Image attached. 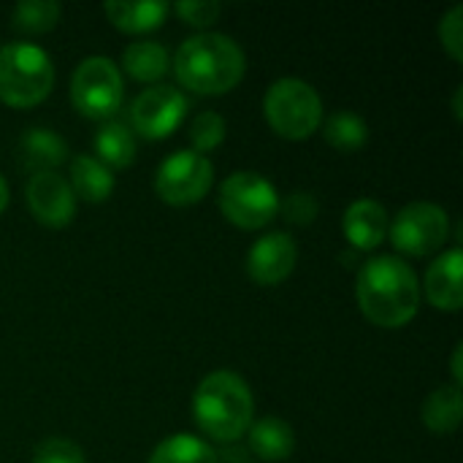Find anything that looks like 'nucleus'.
I'll return each instance as SVG.
<instances>
[{"instance_id":"3","label":"nucleus","mask_w":463,"mask_h":463,"mask_svg":"<svg viewBox=\"0 0 463 463\" xmlns=\"http://www.w3.org/2000/svg\"><path fill=\"white\" fill-rule=\"evenodd\" d=\"M252 412L255 402L250 385L239 374L225 369L203 377L193 399L198 429L217 442L241 439L252 426Z\"/></svg>"},{"instance_id":"8","label":"nucleus","mask_w":463,"mask_h":463,"mask_svg":"<svg viewBox=\"0 0 463 463\" xmlns=\"http://www.w3.org/2000/svg\"><path fill=\"white\" fill-rule=\"evenodd\" d=\"M388 236L393 241V247L404 255H431L437 250H442V244L450 236V217L442 206L437 203H410L404 206L393 222L388 225Z\"/></svg>"},{"instance_id":"17","label":"nucleus","mask_w":463,"mask_h":463,"mask_svg":"<svg viewBox=\"0 0 463 463\" xmlns=\"http://www.w3.org/2000/svg\"><path fill=\"white\" fill-rule=\"evenodd\" d=\"M293 429L279 418H263L250 426V450L263 461H288L293 456Z\"/></svg>"},{"instance_id":"11","label":"nucleus","mask_w":463,"mask_h":463,"mask_svg":"<svg viewBox=\"0 0 463 463\" xmlns=\"http://www.w3.org/2000/svg\"><path fill=\"white\" fill-rule=\"evenodd\" d=\"M24 195L33 217L46 228H65L76 217V195L71 184L54 171L33 174Z\"/></svg>"},{"instance_id":"22","label":"nucleus","mask_w":463,"mask_h":463,"mask_svg":"<svg viewBox=\"0 0 463 463\" xmlns=\"http://www.w3.org/2000/svg\"><path fill=\"white\" fill-rule=\"evenodd\" d=\"M149 463H217V453L193 434H174L152 450Z\"/></svg>"},{"instance_id":"24","label":"nucleus","mask_w":463,"mask_h":463,"mask_svg":"<svg viewBox=\"0 0 463 463\" xmlns=\"http://www.w3.org/2000/svg\"><path fill=\"white\" fill-rule=\"evenodd\" d=\"M60 22V5L54 0H22L14 8V27L27 35H43Z\"/></svg>"},{"instance_id":"25","label":"nucleus","mask_w":463,"mask_h":463,"mask_svg":"<svg viewBox=\"0 0 463 463\" xmlns=\"http://www.w3.org/2000/svg\"><path fill=\"white\" fill-rule=\"evenodd\" d=\"M190 141H193V152H198V155L217 149L225 141V119L217 111H201L193 119Z\"/></svg>"},{"instance_id":"7","label":"nucleus","mask_w":463,"mask_h":463,"mask_svg":"<svg viewBox=\"0 0 463 463\" xmlns=\"http://www.w3.org/2000/svg\"><path fill=\"white\" fill-rule=\"evenodd\" d=\"M122 73L109 57H87L71 76V100L90 119H109L122 103Z\"/></svg>"},{"instance_id":"2","label":"nucleus","mask_w":463,"mask_h":463,"mask_svg":"<svg viewBox=\"0 0 463 463\" xmlns=\"http://www.w3.org/2000/svg\"><path fill=\"white\" fill-rule=\"evenodd\" d=\"M247 60L241 46L222 33H201L187 38L174 54V73L182 87L201 95L231 92L244 76Z\"/></svg>"},{"instance_id":"31","label":"nucleus","mask_w":463,"mask_h":463,"mask_svg":"<svg viewBox=\"0 0 463 463\" xmlns=\"http://www.w3.org/2000/svg\"><path fill=\"white\" fill-rule=\"evenodd\" d=\"M5 206H8V184H5V179L0 176V214L5 212Z\"/></svg>"},{"instance_id":"10","label":"nucleus","mask_w":463,"mask_h":463,"mask_svg":"<svg viewBox=\"0 0 463 463\" xmlns=\"http://www.w3.org/2000/svg\"><path fill=\"white\" fill-rule=\"evenodd\" d=\"M187 106H190L187 98L176 87L168 84L149 87L130 106V128L146 141L168 138L182 125Z\"/></svg>"},{"instance_id":"21","label":"nucleus","mask_w":463,"mask_h":463,"mask_svg":"<svg viewBox=\"0 0 463 463\" xmlns=\"http://www.w3.org/2000/svg\"><path fill=\"white\" fill-rule=\"evenodd\" d=\"M463 415L461 391L456 385L434 391L423 404V423L434 434H453Z\"/></svg>"},{"instance_id":"14","label":"nucleus","mask_w":463,"mask_h":463,"mask_svg":"<svg viewBox=\"0 0 463 463\" xmlns=\"http://www.w3.org/2000/svg\"><path fill=\"white\" fill-rule=\"evenodd\" d=\"M388 225H391V217H388L385 206L372 198H361V201L350 203L345 212V220H342L347 241L364 252H372L385 241Z\"/></svg>"},{"instance_id":"6","label":"nucleus","mask_w":463,"mask_h":463,"mask_svg":"<svg viewBox=\"0 0 463 463\" xmlns=\"http://www.w3.org/2000/svg\"><path fill=\"white\" fill-rule=\"evenodd\" d=\"M220 212L236 228L260 231L279 212L277 187L258 171H236L220 187Z\"/></svg>"},{"instance_id":"18","label":"nucleus","mask_w":463,"mask_h":463,"mask_svg":"<svg viewBox=\"0 0 463 463\" xmlns=\"http://www.w3.org/2000/svg\"><path fill=\"white\" fill-rule=\"evenodd\" d=\"M71 190L87 203H103L114 190V174L90 155H79L71 163Z\"/></svg>"},{"instance_id":"19","label":"nucleus","mask_w":463,"mask_h":463,"mask_svg":"<svg viewBox=\"0 0 463 463\" xmlns=\"http://www.w3.org/2000/svg\"><path fill=\"white\" fill-rule=\"evenodd\" d=\"M95 152L98 163L111 168H128L136 157V138L125 122H106L95 133Z\"/></svg>"},{"instance_id":"13","label":"nucleus","mask_w":463,"mask_h":463,"mask_svg":"<svg viewBox=\"0 0 463 463\" xmlns=\"http://www.w3.org/2000/svg\"><path fill=\"white\" fill-rule=\"evenodd\" d=\"M463 252H442L426 271V296L442 312H458L463 307Z\"/></svg>"},{"instance_id":"1","label":"nucleus","mask_w":463,"mask_h":463,"mask_svg":"<svg viewBox=\"0 0 463 463\" xmlns=\"http://www.w3.org/2000/svg\"><path fill=\"white\" fill-rule=\"evenodd\" d=\"M355 293L366 320L380 328H402L420 309L418 277L404 260L393 255L366 260L358 274Z\"/></svg>"},{"instance_id":"27","label":"nucleus","mask_w":463,"mask_h":463,"mask_svg":"<svg viewBox=\"0 0 463 463\" xmlns=\"http://www.w3.org/2000/svg\"><path fill=\"white\" fill-rule=\"evenodd\" d=\"M174 11L193 27H206V24H214L217 16L222 14V5L214 3V0H182L174 5Z\"/></svg>"},{"instance_id":"30","label":"nucleus","mask_w":463,"mask_h":463,"mask_svg":"<svg viewBox=\"0 0 463 463\" xmlns=\"http://www.w3.org/2000/svg\"><path fill=\"white\" fill-rule=\"evenodd\" d=\"M461 353H463V347H461V345H458V347H456V355H453V377H456V388L461 385V380H463Z\"/></svg>"},{"instance_id":"9","label":"nucleus","mask_w":463,"mask_h":463,"mask_svg":"<svg viewBox=\"0 0 463 463\" xmlns=\"http://www.w3.org/2000/svg\"><path fill=\"white\" fill-rule=\"evenodd\" d=\"M214 182V168L206 160V155H198L193 149L174 152L163 160V165L155 174V190L157 195L171 206H193L198 203Z\"/></svg>"},{"instance_id":"23","label":"nucleus","mask_w":463,"mask_h":463,"mask_svg":"<svg viewBox=\"0 0 463 463\" xmlns=\"http://www.w3.org/2000/svg\"><path fill=\"white\" fill-rule=\"evenodd\" d=\"M323 133H326V141L339 152H358L369 141V128H366L364 117H358L353 111L331 114L323 125Z\"/></svg>"},{"instance_id":"16","label":"nucleus","mask_w":463,"mask_h":463,"mask_svg":"<svg viewBox=\"0 0 463 463\" xmlns=\"http://www.w3.org/2000/svg\"><path fill=\"white\" fill-rule=\"evenodd\" d=\"M19 152H22L24 165L33 168L35 174L54 171L68 157L65 141L54 130H49V128H30V130H24L22 138H19Z\"/></svg>"},{"instance_id":"12","label":"nucleus","mask_w":463,"mask_h":463,"mask_svg":"<svg viewBox=\"0 0 463 463\" xmlns=\"http://www.w3.org/2000/svg\"><path fill=\"white\" fill-rule=\"evenodd\" d=\"M296 258H298V250H296V241L288 236V233H269V236H260L250 255H247V274L258 282V285H279L290 277V271L296 269Z\"/></svg>"},{"instance_id":"15","label":"nucleus","mask_w":463,"mask_h":463,"mask_svg":"<svg viewBox=\"0 0 463 463\" xmlns=\"http://www.w3.org/2000/svg\"><path fill=\"white\" fill-rule=\"evenodd\" d=\"M103 11L117 30L136 35V33H149V30L160 27L171 8L163 0H146V3H125V0L114 3L111 0L103 5Z\"/></svg>"},{"instance_id":"29","label":"nucleus","mask_w":463,"mask_h":463,"mask_svg":"<svg viewBox=\"0 0 463 463\" xmlns=\"http://www.w3.org/2000/svg\"><path fill=\"white\" fill-rule=\"evenodd\" d=\"M439 41L453 60H463V8L456 5L439 24Z\"/></svg>"},{"instance_id":"5","label":"nucleus","mask_w":463,"mask_h":463,"mask_svg":"<svg viewBox=\"0 0 463 463\" xmlns=\"http://www.w3.org/2000/svg\"><path fill=\"white\" fill-rule=\"evenodd\" d=\"M263 114L271 130L290 141L309 138L323 122V100L304 79H279L263 98Z\"/></svg>"},{"instance_id":"28","label":"nucleus","mask_w":463,"mask_h":463,"mask_svg":"<svg viewBox=\"0 0 463 463\" xmlns=\"http://www.w3.org/2000/svg\"><path fill=\"white\" fill-rule=\"evenodd\" d=\"M279 209L285 212V217H288L290 222H296V225H309V222L317 220L320 203H317V198H315L312 193L298 190V193H293L285 203H279Z\"/></svg>"},{"instance_id":"20","label":"nucleus","mask_w":463,"mask_h":463,"mask_svg":"<svg viewBox=\"0 0 463 463\" xmlns=\"http://www.w3.org/2000/svg\"><path fill=\"white\" fill-rule=\"evenodd\" d=\"M122 65L136 81H157L168 73L171 60L165 46H160L157 41H138L125 49Z\"/></svg>"},{"instance_id":"4","label":"nucleus","mask_w":463,"mask_h":463,"mask_svg":"<svg viewBox=\"0 0 463 463\" xmlns=\"http://www.w3.org/2000/svg\"><path fill=\"white\" fill-rule=\"evenodd\" d=\"M54 87L52 57L27 41L0 49V100L11 109H30L49 98Z\"/></svg>"},{"instance_id":"26","label":"nucleus","mask_w":463,"mask_h":463,"mask_svg":"<svg viewBox=\"0 0 463 463\" xmlns=\"http://www.w3.org/2000/svg\"><path fill=\"white\" fill-rule=\"evenodd\" d=\"M33 463H87V458L76 442L62 439V437H49L35 445Z\"/></svg>"}]
</instances>
